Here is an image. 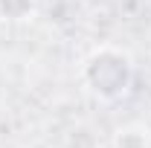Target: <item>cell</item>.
<instances>
[{
  "instance_id": "obj_3",
  "label": "cell",
  "mask_w": 151,
  "mask_h": 148,
  "mask_svg": "<svg viewBox=\"0 0 151 148\" xmlns=\"http://www.w3.org/2000/svg\"><path fill=\"white\" fill-rule=\"evenodd\" d=\"M35 12V0H0V18L3 20H26Z\"/></svg>"
},
{
  "instance_id": "obj_1",
  "label": "cell",
  "mask_w": 151,
  "mask_h": 148,
  "mask_svg": "<svg viewBox=\"0 0 151 148\" xmlns=\"http://www.w3.org/2000/svg\"><path fill=\"white\" fill-rule=\"evenodd\" d=\"M81 81L84 87L102 102H116L128 96L134 84V64L128 52L116 47H96L81 64Z\"/></svg>"
},
{
  "instance_id": "obj_2",
  "label": "cell",
  "mask_w": 151,
  "mask_h": 148,
  "mask_svg": "<svg viewBox=\"0 0 151 148\" xmlns=\"http://www.w3.org/2000/svg\"><path fill=\"white\" fill-rule=\"evenodd\" d=\"M111 148H151V128L145 122H125L113 131Z\"/></svg>"
}]
</instances>
